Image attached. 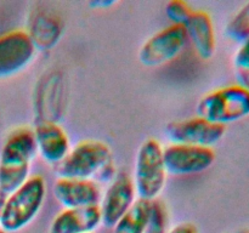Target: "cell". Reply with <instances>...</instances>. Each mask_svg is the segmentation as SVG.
Here are the masks:
<instances>
[{"mask_svg": "<svg viewBox=\"0 0 249 233\" xmlns=\"http://www.w3.org/2000/svg\"><path fill=\"white\" fill-rule=\"evenodd\" d=\"M58 177L112 181L116 177L112 150L99 140H84L71 148L65 159L56 165Z\"/></svg>", "mask_w": 249, "mask_h": 233, "instance_id": "1", "label": "cell"}, {"mask_svg": "<svg viewBox=\"0 0 249 233\" xmlns=\"http://www.w3.org/2000/svg\"><path fill=\"white\" fill-rule=\"evenodd\" d=\"M33 130L19 128L7 136L0 152V192L9 196L31 177V164L36 155Z\"/></svg>", "mask_w": 249, "mask_h": 233, "instance_id": "2", "label": "cell"}, {"mask_svg": "<svg viewBox=\"0 0 249 233\" xmlns=\"http://www.w3.org/2000/svg\"><path fill=\"white\" fill-rule=\"evenodd\" d=\"M45 180L32 175L21 187L6 196L0 227L5 232H16L32 222L45 199Z\"/></svg>", "mask_w": 249, "mask_h": 233, "instance_id": "3", "label": "cell"}, {"mask_svg": "<svg viewBox=\"0 0 249 233\" xmlns=\"http://www.w3.org/2000/svg\"><path fill=\"white\" fill-rule=\"evenodd\" d=\"M167 176L163 146L156 138H148L140 146L135 159L133 182L139 198L156 200L164 189Z\"/></svg>", "mask_w": 249, "mask_h": 233, "instance_id": "4", "label": "cell"}, {"mask_svg": "<svg viewBox=\"0 0 249 233\" xmlns=\"http://www.w3.org/2000/svg\"><path fill=\"white\" fill-rule=\"evenodd\" d=\"M196 112L201 118L226 126L249 116V92L238 84L213 90L199 100Z\"/></svg>", "mask_w": 249, "mask_h": 233, "instance_id": "5", "label": "cell"}, {"mask_svg": "<svg viewBox=\"0 0 249 233\" xmlns=\"http://www.w3.org/2000/svg\"><path fill=\"white\" fill-rule=\"evenodd\" d=\"M187 41L185 27L170 24L147 39L139 51V60L147 67L167 65L184 51Z\"/></svg>", "mask_w": 249, "mask_h": 233, "instance_id": "6", "label": "cell"}, {"mask_svg": "<svg viewBox=\"0 0 249 233\" xmlns=\"http://www.w3.org/2000/svg\"><path fill=\"white\" fill-rule=\"evenodd\" d=\"M163 158L168 174L181 176L206 171L215 162V152L212 147L170 143L163 147Z\"/></svg>", "mask_w": 249, "mask_h": 233, "instance_id": "7", "label": "cell"}, {"mask_svg": "<svg viewBox=\"0 0 249 233\" xmlns=\"http://www.w3.org/2000/svg\"><path fill=\"white\" fill-rule=\"evenodd\" d=\"M226 126L212 123L201 116L169 123L165 133L172 143L212 147L225 135Z\"/></svg>", "mask_w": 249, "mask_h": 233, "instance_id": "8", "label": "cell"}, {"mask_svg": "<svg viewBox=\"0 0 249 233\" xmlns=\"http://www.w3.org/2000/svg\"><path fill=\"white\" fill-rule=\"evenodd\" d=\"M36 52L26 31L15 29L0 35V78H7L26 68Z\"/></svg>", "mask_w": 249, "mask_h": 233, "instance_id": "9", "label": "cell"}, {"mask_svg": "<svg viewBox=\"0 0 249 233\" xmlns=\"http://www.w3.org/2000/svg\"><path fill=\"white\" fill-rule=\"evenodd\" d=\"M136 191L133 179L126 172H119L109 183L104 198H101L102 223L106 227H114L119 218L136 201Z\"/></svg>", "mask_w": 249, "mask_h": 233, "instance_id": "10", "label": "cell"}, {"mask_svg": "<svg viewBox=\"0 0 249 233\" xmlns=\"http://www.w3.org/2000/svg\"><path fill=\"white\" fill-rule=\"evenodd\" d=\"M53 196L65 209L88 208L101 203V191L92 180L58 177L53 184Z\"/></svg>", "mask_w": 249, "mask_h": 233, "instance_id": "11", "label": "cell"}, {"mask_svg": "<svg viewBox=\"0 0 249 233\" xmlns=\"http://www.w3.org/2000/svg\"><path fill=\"white\" fill-rule=\"evenodd\" d=\"M33 133L38 154L51 164H60L71 150L67 133L58 125V123L53 121L36 123Z\"/></svg>", "mask_w": 249, "mask_h": 233, "instance_id": "12", "label": "cell"}, {"mask_svg": "<svg viewBox=\"0 0 249 233\" xmlns=\"http://www.w3.org/2000/svg\"><path fill=\"white\" fill-rule=\"evenodd\" d=\"M101 223L100 205L63 209L53 220L49 233H92Z\"/></svg>", "mask_w": 249, "mask_h": 233, "instance_id": "13", "label": "cell"}, {"mask_svg": "<svg viewBox=\"0 0 249 233\" xmlns=\"http://www.w3.org/2000/svg\"><path fill=\"white\" fill-rule=\"evenodd\" d=\"M27 34L36 50H50L62 34V21L55 12L46 9L33 11L29 18Z\"/></svg>", "mask_w": 249, "mask_h": 233, "instance_id": "14", "label": "cell"}, {"mask_svg": "<svg viewBox=\"0 0 249 233\" xmlns=\"http://www.w3.org/2000/svg\"><path fill=\"white\" fill-rule=\"evenodd\" d=\"M187 39L192 43L197 55L203 60L213 57L216 48L215 31L209 14L203 10H195L184 24Z\"/></svg>", "mask_w": 249, "mask_h": 233, "instance_id": "15", "label": "cell"}, {"mask_svg": "<svg viewBox=\"0 0 249 233\" xmlns=\"http://www.w3.org/2000/svg\"><path fill=\"white\" fill-rule=\"evenodd\" d=\"M150 208L151 201L136 199L134 205L114 225L113 233H143Z\"/></svg>", "mask_w": 249, "mask_h": 233, "instance_id": "16", "label": "cell"}, {"mask_svg": "<svg viewBox=\"0 0 249 233\" xmlns=\"http://www.w3.org/2000/svg\"><path fill=\"white\" fill-rule=\"evenodd\" d=\"M226 35L236 43L243 44L249 39V2L245 5L226 27Z\"/></svg>", "mask_w": 249, "mask_h": 233, "instance_id": "17", "label": "cell"}, {"mask_svg": "<svg viewBox=\"0 0 249 233\" xmlns=\"http://www.w3.org/2000/svg\"><path fill=\"white\" fill-rule=\"evenodd\" d=\"M167 227L168 211L164 203L160 201L158 199L152 200L143 233H167Z\"/></svg>", "mask_w": 249, "mask_h": 233, "instance_id": "18", "label": "cell"}, {"mask_svg": "<svg viewBox=\"0 0 249 233\" xmlns=\"http://www.w3.org/2000/svg\"><path fill=\"white\" fill-rule=\"evenodd\" d=\"M192 11L194 10L184 0H172L165 6V14H167L168 18L173 22L172 24L184 26L191 16Z\"/></svg>", "mask_w": 249, "mask_h": 233, "instance_id": "19", "label": "cell"}, {"mask_svg": "<svg viewBox=\"0 0 249 233\" xmlns=\"http://www.w3.org/2000/svg\"><path fill=\"white\" fill-rule=\"evenodd\" d=\"M236 69H247L249 68V39L241 45L240 50L235 55Z\"/></svg>", "mask_w": 249, "mask_h": 233, "instance_id": "20", "label": "cell"}, {"mask_svg": "<svg viewBox=\"0 0 249 233\" xmlns=\"http://www.w3.org/2000/svg\"><path fill=\"white\" fill-rule=\"evenodd\" d=\"M167 233H198L196 226L191 222H181L178 223L173 228H170Z\"/></svg>", "mask_w": 249, "mask_h": 233, "instance_id": "21", "label": "cell"}, {"mask_svg": "<svg viewBox=\"0 0 249 233\" xmlns=\"http://www.w3.org/2000/svg\"><path fill=\"white\" fill-rule=\"evenodd\" d=\"M236 75H237L238 85L245 87L249 92V68H247V69H237L236 70Z\"/></svg>", "mask_w": 249, "mask_h": 233, "instance_id": "22", "label": "cell"}, {"mask_svg": "<svg viewBox=\"0 0 249 233\" xmlns=\"http://www.w3.org/2000/svg\"><path fill=\"white\" fill-rule=\"evenodd\" d=\"M5 200H6V196L0 192V222H1V216H2V210H4Z\"/></svg>", "mask_w": 249, "mask_h": 233, "instance_id": "23", "label": "cell"}, {"mask_svg": "<svg viewBox=\"0 0 249 233\" xmlns=\"http://www.w3.org/2000/svg\"><path fill=\"white\" fill-rule=\"evenodd\" d=\"M114 1H97V2H94V6L99 7V6H102V7H106V6H111V5H113Z\"/></svg>", "mask_w": 249, "mask_h": 233, "instance_id": "24", "label": "cell"}, {"mask_svg": "<svg viewBox=\"0 0 249 233\" xmlns=\"http://www.w3.org/2000/svg\"><path fill=\"white\" fill-rule=\"evenodd\" d=\"M0 233H6V232H5V231H2V230H0Z\"/></svg>", "mask_w": 249, "mask_h": 233, "instance_id": "25", "label": "cell"}, {"mask_svg": "<svg viewBox=\"0 0 249 233\" xmlns=\"http://www.w3.org/2000/svg\"><path fill=\"white\" fill-rule=\"evenodd\" d=\"M238 233H249V232H238Z\"/></svg>", "mask_w": 249, "mask_h": 233, "instance_id": "26", "label": "cell"}]
</instances>
